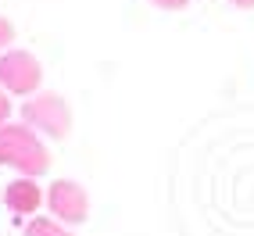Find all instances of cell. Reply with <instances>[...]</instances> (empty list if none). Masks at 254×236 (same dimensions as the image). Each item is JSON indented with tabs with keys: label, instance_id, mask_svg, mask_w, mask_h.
Instances as JSON below:
<instances>
[{
	"label": "cell",
	"instance_id": "1",
	"mask_svg": "<svg viewBox=\"0 0 254 236\" xmlns=\"http://www.w3.org/2000/svg\"><path fill=\"white\" fill-rule=\"evenodd\" d=\"M0 165L36 179L50 168V150L36 136V129H29L25 122H4L0 125Z\"/></svg>",
	"mask_w": 254,
	"mask_h": 236
},
{
	"label": "cell",
	"instance_id": "2",
	"mask_svg": "<svg viewBox=\"0 0 254 236\" xmlns=\"http://www.w3.org/2000/svg\"><path fill=\"white\" fill-rule=\"evenodd\" d=\"M22 122L50 140H64L72 132V108L58 93H32L22 104Z\"/></svg>",
	"mask_w": 254,
	"mask_h": 236
},
{
	"label": "cell",
	"instance_id": "3",
	"mask_svg": "<svg viewBox=\"0 0 254 236\" xmlns=\"http://www.w3.org/2000/svg\"><path fill=\"white\" fill-rule=\"evenodd\" d=\"M40 82H43V64L36 61V54L18 47L0 54V90H7L14 97H32L40 93Z\"/></svg>",
	"mask_w": 254,
	"mask_h": 236
},
{
	"label": "cell",
	"instance_id": "4",
	"mask_svg": "<svg viewBox=\"0 0 254 236\" xmlns=\"http://www.w3.org/2000/svg\"><path fill=\"white\" fill-rule=\"evenodd\" d=\"M47 208L61 226H79V222H86V215H90V197L79 182L58 179V182H50V190H47Z\"/></svg>",
	"mask_w": 254,
	"mask_h": 236
},
{
	"label": "cell",
	"instance_id": "5",
	"mask_svg": "<svg viewBox=\"0 0 254 236\" xmlns=\"http://www.w3.org/2000/svg\"><path fill=\"white\" fill-rule=\"evenodd\" d=\"M43 200H47V197H43V190L36 186V179H32V176H22V179L7 182V190H4V204H7L14 215H32Z\"/></svg>",
	"mask_w": 254,
	"mask_h": 236
},
{
	"label": "cell",
	"instance_id": "6",
	"mask_svg": "<svg viewBox=\"0 0 254 236\" xmlns=\"http://www.w3.org/2000/svg\"><path fill=\"white\" fill-rule=\"evenodd\" d=\"M25 236H72V233H68V226H61L58 218H29Z\"/></svg>",
	"mask_w": 254,
	"mask_h": 236
},
{
	"label": "cell",
	"instance_id": "7",
	"mask_svg": "<svg viewBox=\"0 0 254 236\" xmlns=\"http://www.w3.org/2000/svg\"><path fill=\"white\" fill-rule=\"evenodd\" d=\"M11 40H14V25L4 18V14H0V54H4V50H11Z\"/></svg>",
	"mask_w": 254,
	"mask_h": 236
},
{
	"label": "cell",
	"instance_id": "8",
	"mask_svg": "<svg viewBox=\"0 0 254 236\" xmlns=\"http://www.w3.org/2000/svg\"><path fill=\"white\" fill-rule=\"evenodd\" d=\"M150 4L161 7V11H183L186 4H190V0H150Z\"/></svg>",
	"mask_w": 254,
	"mask_h": 236
},
{
	"label": "cell",
	"instance_id": "9",
	"mask_svg": "<svg viewBox=\"0 0 254 236\" xmlns=\"http://www.w3.org/2000/svg\"><path fill=\"white\" fill-rule=\"evenodd\" d=\"M7 97H11L7 90H0V125H4L7 118H11V100H7Z\"/></svg>",
	"mask_w": 254,
	"mask_h": 236
},
{
	"label": "cell",
	"instance_id": "10",
	"mask_svg": "<svg viewBox=\"0 0 254 236\" xmlns=\"http://www.w3.org/2000/svg\"><path fill=\"white\" fill-rule=\"evenodd\" d=\"M229 4H233V7H244V11H251V7H254V0H229Z\"/></svg>",
	"mask_w": 254,
	"mask_h": 236
}]
</instances>
